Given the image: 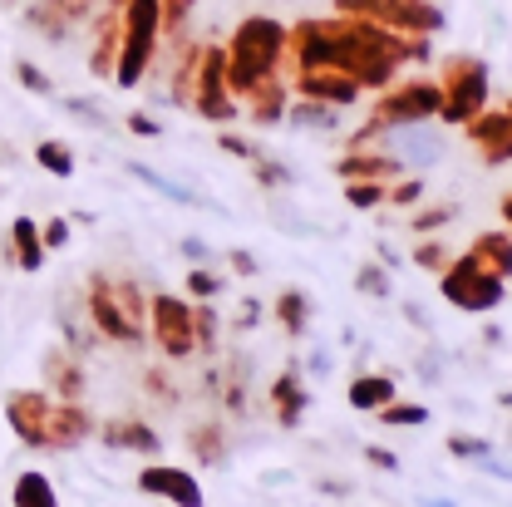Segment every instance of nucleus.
<instances>
[{"label":"nucleus","mask_w":512,"mask_h":507,"mask_svg":"<svg viewBox=\"0 0 512 507\" xmlns=\"http://www.w3.org/2000/svg\"><path fill=\"white\" fill-rule=\"evenodd\" d=\"M217 148H222V153H232V158H242V163H256V158H266V148H256V143L237 138V133H222V138H217Z\"/></svg>","instance_id":"42"},{"label":"nucleus","mask_w":512,"mask_h":507,"mask_svg":"<svg viewBox=\"0 0 512 507\" xmlns=\"http://www.w3.org/2000/svg\"><path fill=\"white\" fill-rule=\"evenodd\" d=\"M439 119L448 128H463L468 119H478L488 109V64L473 60V55H448L439 69Z\"/></svg>","instance_id":"4"},{"label":"nucleus","mask_w":512,"mask_h":507,"mask_svg":"<svg viewBox=\"0 0 512 507\" xmlns=\"http://www.w3.org/2000/svg\"><path fill=\"white\" fill-rule=\"evenodd\" d=\"M384 183H350V188H345V202H350V207H360V212H370V207H380L384 202Z\"/></svg>","instance_id":"39"},{"label":"nucleus","mask_w":512,"mask_h":507,"mask_svg":"<svg viewBox=\"0 0 512 507\" xmlns=\"http://www.w3.org/2000/svg\"><path fill=\"white\" fill-rule=\"evenodd\" d=\"M188 448H192V458L197 463H227V429L222 424H197L188 434Z\"/></svg>","instance_id":"29"},{"label":"nucleus","mask_w":512,"mask_h":507,"mask_svg":"<svg viewBox=\"0 0 512 507\" xmlns=\"http://www.w3.org/2000/svg\"><path fill=\"white\" fill-rule=\"evenodd\" d=\"M335 10L375 20L394 35H419V40H434L444 30V10L434 0H335Z\"/></svg>","instance_id":"5"},{"label":"nucleus","mask_w":512,"mask_h":507,"mask_svg":"<svg viewBox=\"0 0 512 507\" xmlns=\"http://www.w3.org/2000/svg\"><path fill=\"white\" fill-rule=\"evenodd\" d=\"M227 261H232V271H237V276H256V256L247 252V247H232Z\"/></svg>","instance_id":"49"},{"label":"nucleus","mask_w":512,"mask_h":507,"mask_svg":"<svg viewBox=\"0 0 512 507\" xmlns=\"http://www.w3.org/2000/svg\"><path fill=\"white\" fill-rule=\"evenodd\" d=\"M271 404H276V424H286V429L301 424L311 394H306V384H301V370H296V365H286V370L276 375V384H271Z\"/></svg>","instance_id":"19"},{"label":"nucleus","mask_w":512,"mask_h":507,"mask_svg":"<svg viewBox=\"0 0 512 507\" xmlns=\"http://www.w3.org/2000/svg\"><path fill=\"white\" fill-rule=\"evenodd\" d=\"M35 163H40L45 173H55L60 183H69V178H74V153H69V143H60V138L35 143Z\"/></svg>","instance_id":"30"},{"label":"nucleus","mask_w":512,"mask_h":507,"mask_svg":"<svg viewBox=\"0 0 512 507\" xmlns=\"http://www.w3.org/2000/svg\"><path fill=\"white\" fill-rule=\"evenodd\" d=\"M404 316L414 320V325H424V330H429V316H424V311H419V306H404Z\"/></svg>","instance_id":"54"},{"label":"nucleus","mask_w":512,"mask_h":507,"mask_svg":"<svg viewBox=\"0 0 512 507\" xmlns=\"http://www.w3.org/2000/svg\"><path fill=\"white\" fill-rule=\"evenodd\" d=\"M40 242H45V252H60V247H69V217H50V222L40 227Z\"/></svg>","instance_id":"44"},{"label":"nucleus","mask_w":512,"mask_h":507,"mask_svg":"<svg viewBox=\"0 0 512 507\" xmlns=\"http://www.w3.org/2000/svg\"><path fill=\"white\" fill-rule=\"evenodd\" d=\"M448 453H453V458L478 463V458H488V453H493V444H488V439H473V434H448Z\"/></svg>","instance_id":"38"},{"label":"nucleus","mask_w":512,"mask_h":507,"mask_svg":"<svg viewBox=\"0 0 512 507\" xmlns=\"http://www.w3.org/2000/svg\"><path fill=\"white\" fill-rule=\"evenodd\" d=\"M335 173H340L345 183H389V178L404 173V163H399L394 153H384L380 143H370V148H350V153L335 163Z\"/></svg>","instance_id":"17"},{"label":"nucleus","mask_w":512,"mask_h":507,"mask_svg":"<svg viewBox=\"0 0 512 507\" xmlns=\"http://www.w3.org/2000/svg\"><path fill=\"white\" fill-rule=\"evenodd\" d=\"M94 434H99L109 448H128V453H143V458H158V453H163L158 429H148L143 419H104Z\"/></svg>","instance_id":"18"},{"label":"nucleus","mask_w":512,"mask_h":507,"mask_svg":"<svg viewBox=\"0 0 512 507\" xmlns=\"http://www.w3.org/2000/svg\"><path fill=\"white\" fill-rule=\"evenodd\" d=\"M163 35V0H124L119 5V60H114V84L138 89L153 69V50Z\"/></svg>","instance_id":"2"},{"label":"nucleus","mask_w":512,"mask_h":507,"mask_svg":"<svg viewBox=\"0 0 512 507\" xmlns=\"http://www.w3.org/2000/svg\"><path fill=\"white\" fill-rule=\"evenodd\" d=\"M468 252L478 256L493 276H503V281L512 276V232L508 227H503V232H483V237H473V247H468Z\"/></svg>","instance_id":"23"},{"label":"nucleus","mask_w":512,"mask_h":507,"mask_svg":"<svg viewBox=\"0 0 512 507\" xmlns=\"http://www.w3.org/2000/svg\"><path fill=\"white\" fill-rule=\"evenodd\" d=\"M188 104L207 124H232V119L242 114V104H237L232 89H227V50H222V45H207V50H202Z\"/></svg>","instance_id":"7"},{"label":"nucleus","mask_w":512,"mask_h":507,"mask_svg":"<svg viewBox=\"0 0 512 507\" xmlns=\"http://www.w3.org/2000/svg\"><path fill=\"white\" fill-rule=\"evenodd\" d=\"M281 124L311 128V133H335V128H340V114H335L330 104H311V99H301V104H286V119H281Z\"/></svg>","instance_id":"26"},{"label":"nucleus","mask_w":512,"mask_h":507,"mask_svg":"<svg viewBox=\"0 0 512 507\" xmlns=\"http://www.w3.org/2000/svg\"><path fill=\"white\" fill-rule=\"evenodd\" d=\"M104 286H109V296L119 301V311H124L138 330H143V316H148V296L138 291V281L133 276H114V271H104Z\"/></svg>","instance_id":"27"},{"label":"nucleus","mask_w":512,"mask_h":507,"mask_svg":"<svg viewBox=\"0 0 512 507\" xmlns=\"http://www.w3.org/2000/svg\"><path fill=\"white\" fill-rule=\"evenodd\" d=\"M453 217H458V207H453V202H439V207H424V212H414V217H409V227H414L419 237H434V232H444Z\"/></svg>","instance_id":"33"},{"label":"nucleus","mask_w":512,"mask_h":507,"mask_svg":"<svg viewBox=\"0 0 512 507\" xmlns=\"http://www.w3.org/2000/svg\"><path fill=\"white\" fill-rule=\"evenodd\" d=\"M414 261H419L424 271H444V266L453 261V256H448L444 242H424V247H414Z\"/></svg>","instance_id":"43"},{"label":"nucleus","mask_w":512,"mask_h":507,"mask_svg":"<svg viewBox=\"0 0 512 507\" xmlns=\"http://www.w3.org/2000/svg\"><path fill=\"white\" fill-rule=\"evenodd\" d=\"M148 320H153V340L168 360H188L197 350V335H192V306L178 296H148Z\"/></svg>","instance_id":"8"},{"label":"nucleus","mask_w":512,"mask_h":507,"mask_svg":"<svg viewBox=\"0 0 512 507\" xmlns=\"http://www.w3.org/2000/svg\"><path fill=\"white\" fill-rule=\"evenodd\" d=\"M178 252L188 256L192 266H212V252H207V242H197V237H183V242H178Z\"/></svg>","instance_id":"47"},{"label":"nucleus","mask_w":512,"mask_h":507,"mask_svg":"<svg viewBox=\"0 0 512 507\" xmlns=\"http://www.w3.org/2000/svg\"><path fill=\"white\" fill-rule=\"evenodd\" d=\"M128 128H133V133H143V138H158V133H163V124H158L153 114H143V109H133V114H128Z\"/></svg>","instance_id":"48"},{"label":"nucleus","mask_w":512,"mask_h":507,"mask_svg":"<svg viewBox=\"0 0 512 507\" xmlns=\"http://www.w3.org/2000/svg\"><path fill=\"white\" fill-rule=\"evenodd\" d=\"M192 10H197V0H163V30H168V35H183Z\"/></svg>","instance_id":"41"},{"label":"nucleus","mask_w":512,"mask_h":507,"mask_svg":"<svg viewBox=\"0 0 512 507\" xmlns=\"http://www.w3.org/2000/svg\"><path fill=\"white\" fill-rule=\"evenodd\" d=\"M192 335H197V350H217V311L207 301L192 306Z\"/></svg>","instance_id":"35"},{"label":"nucleus","mask_w":512,"mask_h":507,"mask_svg":"<svg viewBox=\"0 0 512 507\" xmlns=\"http://www.w3.org/2000/svg\"><path fill=\"white\" fill-rule=\"evenodd\" d=\"M350 409H360V414H380L384 404L394 399V380L389 375H360V380H350Z\"/></svg>","instance_id":"25"},{"label":"nucleus","mask_w":512,"mask_h":507,"mask_svg":"<svg viewBox=\"0 0 512 507\" xmlns=\"http://www.w3.org/2000/svg\"><path fill=\"white\" fill-rule=\"evenodd\" d=\"M498 404H503V409H512V389H508V394H498Z\"/></svg>","instance_id":"56"},{"label":"nucleus","mask_w":512,"mask_h":507,"mask_svg":"<svg viewBox=\"0 0 512 507\" xmlns=\"http://www.w3.org/2000/svg\"><path fill=\"white\" fill-rule=\"evenodd\" d=\"M380 138H389V143H380L384 153H394L404 168H429L439 153H444V143L429 133L424 124H399V128H384Z\"/></svg>","instance_id":"15"},{"label":"nucleus","mask_w":512,"mask_h":507,"mask_svg":"<svg viewBox=\"0 0 512 507\" xmlns=\"http://www.w3.org/2000/svg\"><path fill=\"white\" fill-rule=\"evenodd\" d=\"M64 114H74L79 124H94V128H109V114L94 104V99H64Z\"/></svg>","instance_id":"40"},{"label":"nucleus","mask_w":512,"mask_h":507,"mask_svg":"<svg viewBox=\"0 0 512 507\" xmlns=\"http://www.w3.org/2000/svg\"><path fill=\"white\" fill-rule=\"evenodd\" d=\"M138 493H148V498H168L173 507H207L202 483L192 478L188 468H173V463H148V468L138 473Z\"/></svg>","instance_id":"10"},{"label":"nucleus","mask_w":512,"mask_h":507,"mask_svg":"<svg viewBox=\"0 0 512 507\" xmlns=\"http://www.w3.org/2000/svg\"><path fill=\"white\" fill-rule=\"evenodd\" d=\"M365 458H370V468H380V473H399V453H389V448H380V444L365 448Z\"/></svg>","instance_id":"46"},{"label":"nucleus","mask_w":512,"mask_h":507,"mask_svg":"<svg viewBox=\"0 0 512 507\" xmlns=\"http://www.w3.org/2000/svg\"><path fill=\"white\" fill-rule=\"evenodd\" d=\"M424 197V183L419 178H409V183H394V188L384 192V202H394V207H414Z\"/></svg>","instance_id":"45"},{"label":"nucleus","mask_w":512,"mask_h":507,"mask_svg":"<svg viewBox=\"0 0 512 507\" xmlns=\"http://www.w3.org/2000/svg\"><path fill=\"white\" fill-rule=\"evenodd\" d=\"M463 133H468V143L483 153V163H488V168L512 163V114L508 109H483L478 119H468V124H463Z\"/></svg>","instance_id":"13"},{"label":"nucleus","mask_w":512,"mask_h":507,"mask_svg":"<svg viewBox=\"0 0 512 507\" xmlns=\"http://www.w3.org/2000/svg\"><path fill=\"white\" fill-rule=\"evenodd\" d=\"M45 370H50V384H55V399H60V404H79V399H84V370H79V355L55 350V355L45 360Z\"/></svg>","instance_id":"21"},{"label":"nucleus","mask_w":512,"mask_h":507,"mask_svg":"<svg viewBox=\"0 0 512 507\" xmlns=\"http://www.w3.org/2000/svg\"><path fill=\"white\" fill-rule=\"evenodd\" d=\"M419 375H424V380H429V384L439 380V350H429V355L419 360Z\"/></svg>","instance_id":"50"},{"label":"nucleus","mask_w":512,"mask_h":507,"mask_svg":"<svg viewBox=\"0 0 512 507\" xmlns=\"http://www.w3.org/2000/svg\"><path fill=\"white\" fill-rule=\"evenodd\" d=\"M5 256H10L20 271H40V266H45V242H40L35 217H15V222H10V232H5Z\"/></svg>","instance_id":"20"},{"label":"nucleus","mask_w":512,"mask_h":507,"mask_svg":"<svg viewBox=\"0 0 512 507\" xmlns=\"http://www.w3.org/2000/svg\"><path fill=\"white\" fill-rule=\"evenodd\" d=\"M5 424L25 448H45V424H50V394L40 389H15L5 399Z\"/></svg>","instance_id":"11"},{"label":"nucleus","mask_w":512,"mask_h":507,"mask_svg":"<svg viewBox=\"0 0 512 507\" xmlns=\"http://www.w3.org/2000/svg\"><path fill=\"white\" fill-rule=\"evenodd\" d=\"M94 414L84 409V404H50V424H45V448H79V444H89L94 439Z\"/></svg>","instance_id":"16"},{"label":"nucleus","mask_w":512,"mask_h":507,"mask_svg":"<svg viewBox=\"0 0 512 507\" xmlns=\"http://www.w3.org/2000/svg\"><path fill=\"white\" fill-rule=\"evenodd\" d=\"M325 370H330V350H316L311 355V375H325Z\"/></svg>","instance_id":"53"},{"label":"nucleus","mask_w":512,"mask_h":507,"mask_svg":"<svg viewBox=\"0 0 512 507\" xmlns=\"http://www.w3.org/2000/svg\"><path fill=\"white\" fill-rule=\"evenodd\" d=\"M296 94L311 99V104H330V109H345L355 104L365 89L355 79H345L340 69H296Z\"/></svg>","instance_id":"14"},{"label":"nucleus","mask_w":512,"mask_h":507,"mask_svg":"<svg viewBox=\"0 0 512 507\" xmlns=\"http://www.w3.org/2000/svg\"><path fill=\"white\" fill-rule=\"evenodd\" d=\"M99 10V0H35L25 10V25L40 35V40H64L74 25H84L89 15Z\"/></svg>","instance_id":"12"},{"label":"nucleus","mask_w":512,"mask_h":507,"mask_svg":"<svg viewBox=\"0 0 512 507\" xmlns=\"http://www.w3.org/2000/svg\"><path fill=\"white\" fill-rule=\"evenodd\" d=\"M222 291V276L212 271V266H192L188 271V296H197V301H212Z\"/></svg>","instance_id":"36"},{"label":"nucleus","mask_w":512,"mask_h":507,"mask_svg":"<svg viewBox=\"0 0 512 507\" xmlns=\"http://www.w3.org/2000/svg\"><path fill=\"white\" fill-rule=\"evenodd\" d=\"M15 507H60V498H55V483L40 473V468H30V473H20L15 478Z\"/></svg>","instance_id":"28"},{"label":"nucleus","mask_w":512,"mask_h":507,"mask_svg":"<svg viewBox=\"0 0 512 507\" xmlns=\"http://www.w3.org/2000/svg\"><path fill=\"white\" fill-rule=\"evenodd\" d=\"M439 291H444L448 306L473 311V316H488V311H498V306L508 301V281L493 276L473 252L453 256L444 271H439Z\"/></svg>","instance_id":"3"},{"label":"nucleus","mask_w":512,"mask_h":507,"mask_svg":"<svg viewBox=\"0 0 512 507\" xmlns=\"http://www.w3.org/2000/svg\"><path fill=\"white\" fill-rule=\"evenodd\" d=\"M355 291L360 296H375V301H389V266H375V261H365L360 271H355Z\"/></svg>","instance_id":"32"},{"label":"nucleus","mask_w":512,"mask_h":507,"mask_svg":"<svg viewBox=\"0 0 512 507\" xmlns=\"http://www.w3.org/2000/svg\"><path fill=\"white\" fill-rule=\"evenodd\" d=\"M84 311H89V320H94V330H99V335H109L114 345H143V330H138V325L119 311V301L109 296L104 271H94V276H89V301H84Z\"/></svg>","instance_id":"9"},{"label":"nucleus","mask_w":512,"mask_h":507,"mask_svg":"<svg viewBox=\"0 0 512 507\" xmlns=\"http://www.w3.org/2000/svg\"><path fill=\"white\" fill-rule=\"evenodd\" d=\"M503 222H508V232H512V192L503 197Z\"/></svg>","instance_id":"55"},{"label":"nucleus","mask_w":512,"mask_h":507,"mask_svg":"<svg viewBox=\"0 0 512 507\" xmlns=\"http://www.w3.org/2000/svg\"><path fill=\"white\" fill-rule=\"evenodd\" d=\"M375 419L389 424V429H404V424H409V429H419V424H429V409H424V404H399V399H389Z\"/></svg>","instance_id":"31"},{"label":"nucleus","mask_w":512,"mask_h":507,"mask_svg":"<svg viewBox=\"0 0 512 507\" xmlns=\"http://www.w3.org/2000/svg\"><path fill=\"white\" fill-rule=\"evenodd\" d=\"M256 320H261V306H256V301H247V306H242V316H237V330H252Z\"/></svg>","instance_id":"51"},{"label":"nucleus","mask_w":512,"mask_h":507,"mask_svg":"<svg viewBox=\"0 0 512 507\" xmlns=\"http://www.w3.org/2000/svg\"><path fill=\"white\" fill-rule=\"evenodd\" d=\"M148 389H153L158 399H178V389H168V384H163V375H158V370L148 375Z\"/></svg>","instance_id":"52"},{"label":"nucleus","mask_w":512,"mask_h":507,"mask_svg":"<svg viewBox=\"0 0 512 507\" xmlns=\"http://www.w3.org/2000/svg\"><path fill=\"white\" fill-rule=\"evenodd\" d=\"M439 79H394L389 89H380V104H375V119L380 128H399V124H429L439 119Z\"/></svg>","instance_id":"6"},{"label":"nucleus","mask_w":512,"mask_h":507,"mask_svg":"<svg viewBox=\"0 0 512 507\" xmlns=\"http://www.w3.org/2000/svg\"><path fill=\"white\" fill-rule=\"evenodd\" d=\"M128 178H138L143 188H153L158 197H168V202H178V207H207L202 192H192V188H183V183H173V178H163V173L148 168V163H128Z\"/></svg>","instance_id":"22"},{"label":"nucleus","mask_w":512,"mask_h":507,"mask_svg":"<svg viewBox=\"0 0 512 507\" xmlns=\"http://www.w3.org/2000/svg\"><path fill=\"white\" fill-rule=\"evenodd\" d=\"M281 60H286V25L271 15H247L227 45V89L242 104L252 89L281 79Z\"/></svg>","instance_id":"1"},{"label":"nucleus","mask_w":512,"mask_h":507,"mask_svg":"<svg viewBox=\"0 0 512 507\" xmlns=\"http://www.w3.org/2000/svg\"><path fill=\"white\" fill-rule=\"evenodd\" d=\"M424 507H453V503H424Z\"/></svg>","instance_id":"57"},{"label":"nucleus","mask_w":512,"mask_h":507,"mask_svg":"<svg viewBox=\"0 0 512 507\" xmlns=\"http://www.w3.org/2000/svg\"><path fill=\"white\" fill-rule=\"evenodd\" d=\"M15 79H20V84H25L30 94H45V99L55 94V79H50L45 69H35L30 60H15Z\"/></svg>","instance_id":"37"},{"label":"nucleus","mask_w":512,"mask_h":507,"mask_svg":"<svg viewBox=\"0 0 512 507\" xmlns=\"http://www.w3.org/2000/svg\"><path fill=\"white\" fill-rule=\"evenodd\" d=\"M276 320H281V330L291 335V340H301L306 335V325H311V296L301 291V286H286L281 296H276Z\"/></svg>","instance_id":"24"},{"label":"nucleus","mask_w":512,"mask_h":507,"mask_svg":"<svg viewBox=\"0 0 512 507\" xmlns=\"http://www.w3.org/2000/svg\"><path fill=\"white\" fill-rule=\"evenodd\" d=\"M252 173H256V183H261V188H271V192H276V188H291V183H296V173H291L281 158H271V153H266V158H256Z\"/></svg>","instance_id":"34"}]
</instances>
